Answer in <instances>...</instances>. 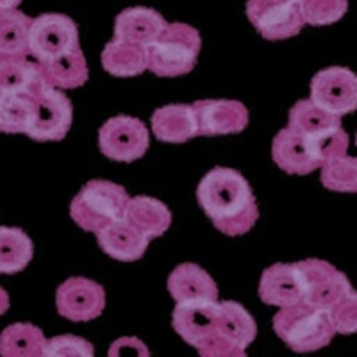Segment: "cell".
Here are the masks:
<instances>
[{
    "label": "cell",
    "mask_w": 357,
    "mask_h": 357,
    "mask_svg": "<svg viewBox=\"0 0 357 357\" xmlns=\"http://www.w3.org/2000/svg\"><path fill=\"white\" fill-rule=\"evenodd\" d=\"M197 200L215 227L227 236L247 234L259 218L250 184L232 168H213L197 188Z\"/></svg>",
    "instance_id": "cell-1"
},
{
    "label": "cell",
    "mask_w": 357,
    "mask_h": 357,
    "mask_svg": "<svg viewBox=\"0 0 357 357\" xmlns=\"http://www.w3.org/2000/svg\"><path fill=\"white\" fill-rule=\"evenodd\" d=\"M340 129V127H337ZM343 151V139L336 129L321 134H301L296 130H279L272 143V158L280 170L291 175H307L324 167Z\"/></svg>",
    "instance_id": "cell-2"
},
{
    "label": "cell",
    "mask_w": 357,
    "mask_h": 357,
    "mask_svg": "<svg viewBox=\"0 0 357 357\" xmlns=\"http://www.w3.org/2000/svg\"><path fill=\"white\" fill-rule=\"evenodd\" d=\"M273 331L295 352L324 349L336 334L329 312L312 307L307 302L280 307L273 318Z\"/></svg>",
    "instance_id": "cell-3"
},
{
    "label": "cell",
    "mask_w": 357,
    "mask_h": 357,
    "mask_svg": "<svg viewBox=\"0 0 357 357\" xmlns=\"http://www.w3.org/2000/svg\"><path fill=\"white\" fill-rule=\"evenodd\" d=\"M130 197L120 184L109 181H89L70 204V216L86 232L97 234L114 220L126 216Z\"/></svg>",
    "instance_id": "cell-4"
},
{
    "label": "cell",
    "mask_w": 357,
    "mask_h": 357,
    "mask_svg": "<svg viewBox=\"0 0 357 357\" xmlns=\"http://www.w3.org/2000/svg\"><path fill=\"white\" fill-rule=\"evenodd\" d=\"M200 34L188 24H168L161 36L146 49L149 70L159 77H178L195 68L200 52Z\"/></svg>",
    "instance_id": "cell-5"
},
{
    "label": "cell",
    "mask_w": 357,
    "mask_h": 357,
    "mask_svg": "<svg viewBox=\"0 0 357 357\" xmlns=\"http://www.w3.org/2000/svg\"><path fill=\"white\" fill-rule=\"evenodd\" d=\"M79 49L77 24L66 15L45 13L29 29V56L38 63L52 61Z\"/></svg>",
    "instance_id": "cell-6"
},
{
    "label": "cell",
    "mask_w": 357,
    "mask_h": 357,
    "mask_svg": "<svg viewBox=\"0 0 357 357\" xmlns=\"http://www.w3.org/2000/svg\"><path fill=\"white\" fill-rule=\"evenodd\" d=\"M34 93V122L29 129V138L36 142H59L68 134L73 120V107L63 89L41 81Z\"/></svg>",
    "instance_id": "cell-7"
},
{
    "label": "cell",
    "mask_w": 357,
    "mask_h": 357,
    "mask_svg": "<svg viewBox=\"0 0 357 357\" xmlns=\"http://www.w3.org/2000/svg\"><path fill=\"white\" fill-rule=\"evenodd\" d=\"M149 145H151L149 129L138 118L126 116V114L113 116L98 130V149L113 161H136L145 155Z\"/></svg>",
    "instance_id": "cell-8"
},
{
    "label": "cell",
    "mask_w": 357,
    "mask_h": 357,
    "mask_svg": "<svg viewBox=\"0 0 357 357\" xmlns=\"http://www.w3.org/2000/svg\"><path fill=\"white\" fill-rule=\"evenodd\" d=\"M247 17L257 33L266 40H288L304 27L298 0H248Z\"/></svg>",
    "instance_id": "cell-9"
},
{
    "label": "cell",
    "mask_w": 357,
    "mask_h": 357,
    "mask_svg": "<svg viewBox=\"0 0 357 357\" xmlns=\"http://www.w3.org/2000/svg\"><path fill=\"white\" fill-rule=\"evenodd\" d=\"M311 100L343 116L357 109V75L343 66L320 70L311 81Z\"/></svg>",
    "instance_id": "cell-10"
},
{
    "label": "cell",
    "mask_w": 357,
    "mask_h": 357,
    "mask_svg": "<svg viewBox=\"0 0 357 357\" xmlns=\"http://www.w3.org/2000/svg\"><path fill=\"white\" fill-rule=\"evenodd\" d=\"M218 301H184L177 302L172 312V325L175 333L186 341L188 345L202 349L207 341L216 336L218 329Z\"/></svg>",
    "instance_id": "cell-11"
},
{
    "label": "cell",
    "mask_w": 357,
    "mask_h": 357,
    "mask_svg": "<svg viewBox=\"0 0 357 357\" xmlns=\"http://www.w3.org/2000/svg\"><path fill=\"white\" fill-rule=\"evenodd\" d=\"M298 264L305 279L304 302L312 307L329 312L352 289L345 273L327 261L305 259Z\"/></svg>",
    "instance_id": "cell-12"
},
{
    "label": "cell",
    "mask_w": 357,
    "mask_h": 357,
    "mask_svg": "<svg viewBox=\"0 0 357 357\" xmlns=\"http://www.w3.org/2000/svg\"><path fill=\"white\" fill-rule=\"evenodd\" d=\"M56 305L59 314L66 320H95L106 307V291L95 280L72 277L57 288Z\"/></svg>",
    "instance_id": "cell-13"
},
{
    "label": "cell",
    "mask_w": 357,
    "mask_h": 357,
    "mask_svg": "<svg viewBox=\"0 0 357 357\" xmlns=\"http://www.w3.org/2000/svg\"><path fill=\"white\" fill-rule=\"evenodd\" d=\"M261 301L268 305L288 307L304 302L305 279L298 263H275L268 266L259 280Z\"/></svg>",
    "instance_id": "cell-14"
},
{
    "label": "cell",
    "mask_w": 357,
    "mask_h": 357,
    "mask_svg": "<svg viewBox=\"0 0 357 357\" xmlns=\"http://www.w3.org/2000/svg\"><path fill=\"white\" fill-rule=\"evenodd\" d=\"M197 136L238 134L248 126V109L238 100H197Z\"/></svg>",
    "instance_id": "cell-15"
},
{
    "label": "cell",
    "mask_w": 357,
    "mask_h": 357,
    "mask_svg": "<svg viewBox=\"0 0 357 357\" xmlns=\"http://www.w3.org/2000/svg\"><path fill=\"white\" fill-rule=\"evenodd\" d=\"M168 22L151 8L123 9L114 20V38L149 49L167 29Z\"/></svg>",
    "instance_id": "cell-16"
},
{
    "label": "cell",
    "mask_w": 357,
    "mask_h": 357,
    "mask_svg": "<svg viewBox=\"0 0 357 357\" xmlns=\"http://www.w3.org/2000/svg\"><path fill=\"white\" fill-rule=\"evenodd\" d=\"M98 247L106 252L107 256L116 261L130 263L138 261L146 252L151 243L149 238L142 234L138 229H134L126 218L114 220L109 225L97 232Z\"/></svg>",
    "instance_id": "cell-17"
},
{
    "label": "cell",
    "mask_w": 357,
    "mask_h": 357,
    "mask_svg": "<svg viewBox=\"0 0 357 357\" xmlns=\"http://www.w3.org/2000/svg\"><path fill=\"white\" fill-rule=\"evenodd\" d=\"M168 291L175 302L218 301V286L213 277L195 263H183L168 277Z\"/></svg>",
    "instance_id": "cell-18"
},
{
    "label": "cell",
    "mask_w": 357,
    "mask_h": 357,
    "mask_svg": "<svg viewBox=\"0 0 357 357\" xmlns=\"http://www.w3.org/2000/svg\"><path fill=\"white\" fill-rule=\"evenodd\" d=\"M152 130L165 143H186L197 136V118L193 104H170L152 114Z\"/></svg>",
    "instance_id": "cell-19"
},
{
    "label": "cell",
    "mask_w": 357,
    "mask_h": 357,
    "mask_svg": "<svg viewBox=\"0 0 357 357\" xmlns=\"http://www.w3.org/2000/svg\"><path fill=\"white\" fill-rule=\"evenodd\" d=\"M123 218L149 240L162 236L172 225L170 209L161 200L143 195L129 200Z\"/></svg>",
    "instance_id": "cell-20"
},
{
    "label": "cell",
    "mask_w": 357,
    "mask_h": 357,
    "mask_svg": "<svg viewBox=\"0 0 357 357\" xmlns=\"http://www.w3.org/2000/svg\"><path fill=\"white\" fill-rule=\"evenodd\" d=\"M102 66L114 77H136L149 68V56L142 45H134L114 38L104 47Z\"/></svg>",
    "instance_id": "cell-21"
},
{
    "label": "cell",
    "mask_w": 357,
    "mask_h": 357,
    "mask_svg": "<svg viewBox=\"0 0 357 357\" xmlns=\"http://www.w3.org/2000/svg\"><path fill=\"white\" fill-rule=\"evenodd\" d=\"M216 334L247 352L250 343H254L257 336V325L250 312L241 304L232 301L220 302Z\"/></svg>",
    "instance_id": "cell-22"
},
{
    "label": "cell",
    "mask_w": 357,
    "mask_h": 357,
    "mask_svg": "<svg viewBox=\"0 0 357 357\" xmlns=\"http://www.w3.org/2000/svg\"><path fill=\"white\" fill-rule=\"evenodd\" d=\"M40 68L45 81L59 89L81 88L89 77L88 65H86V57L81 47L65 56L56 57L52 61L40 63Z\"/></svg>",
    "instance_id": "cell-23"
},
{
    "label": "cell",
    "mask_w": 357,
    "mask_h": 357,
    "mask_svg": "<svg viewBox=\"0 0 357 357\" xmlns=\"http://www.w3.org/2000/svg\"><path fill=\"white\" fill-rule=\"evenodd\" d=\"M33 91L0 93V132L27 134L34 122Z\"/></svg>",
    "instance_id": "cell-24"
},
{
    "label": "cell",
    "mask_w": 357,
    "mask_h": 357,
    "mask_svg": "<svg viewBox=\"0 0 357 357\" xmlns=\"http://www.w3.org/2000/svg\"><path fill=\"white\" fill-rule=\"evenodd\" d=\"M33 18L15 9H0V57L29 56V29Z\"/></svg>",
    "instance_id": "cell-25"
},
{
    "label": "cell",
    "mask_w": 357,
    "mask_h": 357,
    "mask_svg": "<svg viewBox=\"0 0 357 357\" xmlns=\"http://www.w3.org/2000/svg\"><path fill=\"white\" fill-rule=\"evenodd\" d=\"M47 337L33 324H13L0 334V356L38 357L43 356Z\"/></svg>",
    "instance_id": "cell-26"
},
{
    "label": "cell",
    "mask_w": 357,
    "mask_h": 357,
    "mask_svg": "<svg viewBox=\"0 0 357 357\" xmlns=\"http://www.w3.org/2000/svg\"><path fill=\"white\" fill-rule=\"evenodd\" d=\"M40 63L27 57H0V93L33 91L43 81Z\"/></svg>",
    "instance_id": "cell-27"
},
{
    "label": "cell",
    "mask_w": 357,
    "mask_h": 357,
    "mask_svg": "<svg viewBox=\"0 0 357 357\" xmlns=\"http://www.w3.org/2000/svg\"><path fill=\"white\" fill-rule=\"evenodd\" d=\"M33 254V240L22 229L0 227V273L22 272Z\"/></svg>",
    "instance_id": "cell-28"
},
{
    "label": "cell",
    "mask_w": 357,
    "mask_h": 357,
    "mask_svg": "<svg viewBox=\"0 0 357 357\" xmlns=\"http://www.w3.org/2000/svg\"><path fill=\"white\" fill-rule=\"evenodd\" d=\"M288 127L296 132L312 136L341 127V116L325 111L309 98V100H298L289 109Z\"/></svg>",
    "instance_id": "cell-29"
},
{
    "label": "cell",
    "mask_w": 357,
    "mask_h": 357,
    "mask_svg": "<svg viewBox=\"0 0 357 357\" xmlns=\"http://www.w3.org/2000/svg\"><path fill=\"white\" fill-rule=\"evenodd\" d=\"M321 184L331 191L357 193V158L340 155L324 162L320 168Z\"/></svg>",
    "instance_id": "cell-30"
},
{
    "label": "cell",
    "mask_w": 357,
    "mask_h": 357,
    "mask_svg": "<svg viewBox=\"0 0 357 357\" xmlns=\"http://www.w3.org/2000/svg\"><path fill=\"white\" fill-rule=\"evenodd\" d=\"M301 6L305 24L318 27L341 20L349 9V0H304Z\"/></svg>",
    "instance_id": "cell-31"
},
{
    "label": "cell",
    "mask_w": 357,
    "mask_h": 357,
    "mask_svg": "<svg viewBox=\"0 0 357 357\" xmlns=\"http://www.w3.org/2000/svg\"><path fill=\"white\" fill-rule=\"evenodd\" d=\"M93 345L79 336H56L47 340L45 357H93Z\"/></svg>",
    "instance_id": "cell-32"
},
{
    "label": "cell",
    "mask_w": 357,
    "mask_h": 357,
    "mask_svg": "<svg viewBox=\"0 0 357 357\" xmlns=\"http://www.w3.org/2000/svg\"><path fill=\"white\" fill-rule=\"evenodd\" d=\"M334 329L337 334L357 333V291L350 289L329 311Z\"/></svg>",
    "instance_id": "cell-33"
},
{
    "label": "cell",
    "mask_w": 357,
    "mask_h": 357,
    "mask_svg": "<svg viewBox=\"0 0 357 357\" xmlns=\"http://www.w3.org/2000/svg\"><path fill=\"white\" fill-rule=\"evenodd\" d=\"M129 354H136V356H149V349L143 341L138 337H120L113 343L109 349V356H129Z\"/></svg>",
    "instance_id": "cell-34"
},
{
    "label": "cell",
    "mask_w": 357,
    "mask_h": 357,
    "mask_svg": "<svg viewBox=\"0 0 357 357\" xmlns=\"http://www.w3.org/2000/svg\"><path fill=\"white\" fill-rule=\"evenodd\" d=\"M8 309H9V295L8 291L0 286V317H2Z\"/></svg>",
    "instance_id": "cell-35"
},
{
    "label": "cell",
    "mask_w": 357,
    "mask_h": 357,
    "mask_svg": "<svg viewBox=\"0 0 357 357\" xmlns=\"http://www.w3.org/2000/svg\"><path fill=\"white\" fill-rule=\"evenodd\" d=\"M22 0H0V9H15L20 6Z\"/></svg>",
    "instance_id": "cell-36"
},
{
    "label": "cell",
    "mask_w": 357,
    "mask_h": 357,
    "mask_svg": "<svg viewBox=\"0 0 357 357\" xmlns=\"http://www.w3.org/2000/svg\"><path fill=\"white\" fill-rule=\"evenodd\" d=\"M356 143H357V134H356Z\"/></svg>",
    "instance_id": "cell-37"
},
{
    "label": "cell",
    "mask_w": 357,
    "mask_h": 357,
    "mask_svg": "<svg viewBox=\"0 0 357 357\" xmlns=\"http://www.w3.org/2000/svg\"><path fill=\"white\" fill-rule=\"evenodd\" d=\"M298 2H304V0H298Z\"/></svg>",
    "instance_id": "cell-38"
}]
</instances>
